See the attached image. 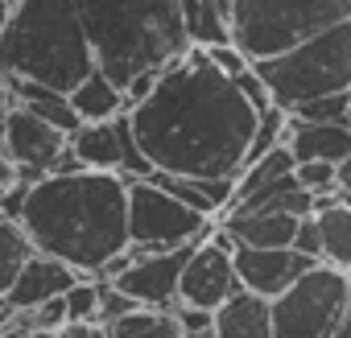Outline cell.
Returning <instances> with one entry per match:
<instances>
[{"label":"cell","instance_id":"1","mask_svg":"<svg viewBox=\"0 0 351 338\" xmlns=\"http://www.w3.org/2000/svg\"><path fill=\"white\" fill-rule=\"evenodd\" d=\"M128 116L157 174L186 178H240L261 124L240 83L219 70L203 46L173 58L153 95Z\"/></svg>","mask_w":351,"mask_h":338},{"label":"cell","instance_id":"2","mask_svg":"<svg viewBox=\"0 0 351 338\" xmlns=\"http://www.w3.org/2000/svg\"><path fill=\"white\" fill-rule=\"evenodd\" d=\"M128 190L132 178L120 169L83 165L71 174H46L34 182L21 223L38 252L66 260L83 276H99L112 256L132 248Z\"/></svg>","mask_w":351,"mask_h":338},{"label":"cell","instance_id":"3","mask_svg":"<svg viewBox=\"0 0 351 338\" xmlns=\"http://www.w3.org/2000/svg\"><path fill=\"white\" fill-rule=\"evenodd\" d=\"M0 62L5 75L75 91L99 66L79 0H21L0 25Z\"/></svg>","mask_w":351,"mask_h":338},{"label":"cell","instance_id":"4","mask_svg":"<svg viewBox=\"0 0 351 338\" xmlns=\"http://www.w3.org/2000/svg\"><path fill=\"white\" fill-rule=\"evenodd\" d=\"M99 70L128 87L141 70H165L195 42L182 0H79Z\"/></svg>","mask_w":351,"mask_h":338},{"label":"cell","instance_id":"5","mask_svg":"<svg viewBox=\"0 0 351 338\" xmlns=\"http://www.w3.org/2000/svg\"><path fill=\"white\" fill-rule=\"evenodd\" d=\"M256 70L273 87V99L281 107H302L306 99L351 91V17L298 42L285 54L261 58Z\"/></svg>","mask_w":351,"mask_h":338},{"label":"cell","instance_id":"6","mask_svg":"<svg viewBox=\"0 0 351 338\" xmlns=\"http://www.w3.org/2000/svg\"><path fill=\"white\" fill-rule=\"evenodd\" d=\"M351 17V0H232L228 21L236 46L261 62Z\"/></svg>","mask_w":351,"mask_h":338},{"label":"cell","instance_id":"7","mask_svg":"<svg viewBox=\"0 0 351 338\" xmlns=\"http://www.w3.org/2000/svg\"><path fill=\"white\" fill-rule=\"evenodd\" d=\"M351 305V272L318 260L281 297H273L277 338H335Z\"/></svg>","mask_w":351,"mask_h":338},{"label":"cell","instance_id":"8","mask_svg":"<svg viewBox=\"0 0 351 338\" xmlns=\"http://www.w3.org/2000/svg\"><path fill=\"white\" fill-rule=\"evenodd\" d=\"M128 231L136 252H169V248H186L203 244L215 227L211 215L186 207L178 194H169L153 178H132L128 190Z\"/></svg>","mask_w":351,"mask_h":338},{"label":"cell","instance_id":"9","mask_svg":"<svg viewBox=\"0 0 351 338\" xmlns=\"http://www.w3.org/2000/svg\"><path fill=\"white\" fill-rule=\"evenodd\" d=\"M240 289H244V281H240V268H236V239L219 223L191 252V260H186V272H182V305H195V309H211L215 313Z\"/></svg>","mask_w":351,"mask_h":338},{"label":"cell","instance_id":"10","mask_svg":"<svg viewBox=\"0 0 351 338\" xmlns=\"http://www.w3.org/2000/svg\"><path fill=\"white\" fill-rule=\"evenodd\" d=\"M66 148H71V136L62 128H54L50 120H42L21 103L5 107V157L25 169L29 182L54 174Z\"/></svg>","mask_w":351,"mask_h":338},{"label":"cell","instance_id":"11","mask_svg":"<svg viewBox=\"0 0 351 338\" xmlns=\"http://www.w3.org/2000/svg\"><path fill=\"white\" fill-rule=\"evenodd\" d=\"M199 244H186V248H169V252H136V260L128 264V272L116 276V285L136 301V305H149V309H173L182 301V272H186V260Z\"/></svg>","mask_w":351,"mask_h":338},{"label":"cell","instance_id":"12","mask_svg":"<svg viewBox=\"0 0 351 338\" xmlns=\"http://www.w3.org/2000/svg\"><path fill=\"white\" fill-rule=\"evenodd\" d=\"M318 260L298 252V248H252V244H236V268L244 289L261 293V297H281L302 272H310Z\"/></svg>","mask_w":351,"mask_h":338},{"label":"cell","instance_id":"13","mask_svg":"<svg viewBox=\"0 0 351 338\" xmlns=\"http://www.w3.org/2000/svg\"><path fill=\"white\" fill-rule=\"evenodd\" d=\"M79 276H83V272L71 268L66 260H58V256H50V252H38V256L21 268V276H17L9 289H0V297H5V309L29 313V309L46 305V301H54V297H66Z\"/></svg>","mask_w":351,"mask_h":338},{"label":"cell","instance_id":"14","mask_svg":"<svg viewBox=\"0 0 351 338\" xmlns=\"http://www.w3.org/2000/svg\"><path fill=\"white\" fill-rule=\"evenodd\" d=\"M285 144L298 161H343L351 157V124L347 120H289Z\"/></svg>","mask_w":351,"mask_h":338},{"label":"cell","instance_id":"15","mask_svg":"<svg viewBox=\"0 0 351 338\" xmlns=\"http://www.w3.org/2000/svg\"><path fill=\"white\" fill-rule=\"evenodd\" d=\"M211 338H277L273 301L261 297V293H252V289H240L232 301H223L215 309Z\"/></svg>","mask_w":351,"mask_h":338},{"label":"cell","instance_id":"16","mask_svg":"<svg viewBox=\"0 0 351 338\" xmlns=\"http://www.w3.org/2000/svg\"><path fill=\"white\" fill-rule=\"evenodd\" d=\"M302 219L306 215H281V211H228L219 223L232 231L236 244H252V248H293Z\"/></svg>","mask_w":351,"mask_h":338},{"label":"cell","instance_id":"17","mask_svg":"<svg viewBox=\"0 0 351 338\" xmlns=\"http://www.w3.org/2000/svg\"><path fill=\"white\" fill-rule=\"evenodd\" d=\"M153 182H161L169 194H178L186 207L203 211V215H228L236 203V178H186V174H153Z\"/></svg>","mask_w":351,"mask_h":338},{"label":"cell","instance_id":"18","mask_svg":"<svg viewBox=\"0 0 351 338\" xmlns=\"http://www.w3.org/2000/svg\"><path fill=\"white\" fill-rule=\"evenodd\" d=\"M71 148L87 169H120L124 174V128L120 116L116 120H99V124H83L79 132H71Z\"/></svg>","mask_w":351,"mask_h":338},{"label":"cell","instance_id":"19","mask_svg":"<svg viewBox=\"0 0 351 338\" xmlns=\"http://www.w3.org/2000/svg\"><path fill=\"white\" fill-rule=\"evenodd\" d=\"M71 99H75V107H79V116H83V124H99V120H116V116H124L128 112V99H124V87L112 79V75H104L99 66L71 91Z\"/></svg>","mask_w":351,"mask_h":338},{"label":"cell","instance_id":"20","mask_svg":"<svg viewBox=\"0 0 351 338\" xmlns=\"http://www.w3.org/2000/svg\"><path fill=\"white\" fill-rule=\"evenodd\" d=\"M232 211H281V215H314V190H306V186L298 182V169H293L289 178H281V182H273V186H265V190H256V194L240 198Z\"/></svg>","mask_w":351,"mask_h":338},{"label":"cell","instance_id":"21","mask_svg":"<svg viewBox=\"0 0 351 338\" xmlns=\"http://www.w3.org/2000/svg\"><path fill=\"white\" fill-rule=\"evenodd\" d=\"M112 338H211V334H191L178 317H173V309L141 305V309L112 322Z\"/></svg>","mask_w":351,"mask_h":338},{"label":"cell","instance_id":"22","mask_svg":"<svg viewBox=\"0 0 351 338\" xmlns=\"http://www.w3.org/2000/svg\"><path fill=\"white\" fill-rule=\"evenodd\" d=\"M293 169H298V157H293L289 144L269 148L265 157H256V161H248V165L240 169V178H236V203L248 198V194H256V190H265V186H273V182H281V178H289ZM236 203H232V207H236Z\"/></svg>","mask_w":351,"mask_h":338},{"label":"cell","instance_id":"23","mask_svg":"<svg viewBox=\"0 0 351 338\" xmlns=\"http://www.w3.org/2000/svg\"><path fill=\"white\" fill-rule=\"evenodd\" d=\"M318 215V227H322V260L351 272V203H330Z\"/></svg>","mask_w":351,"mask_h":338},{"label":"cell","instance_id":"24","mask_svg":"<svg viewBox=\"0 0 351 338\" xmlns=\"http://www.w3.org/2000/svg\"><path fill=\"white\" fill-rule=\"evenodd\" d=\"M34 256H38V244H34V235L25 231L21 219L0 223V289H9Z\"/></svg>","mask_w":351,"mask_h":338},{"label":"cell","instance_id":"25","mask_svg":"<svg viewBox=\"0 0 351 338\" xmlns=\"http://www.w3.org/2000/svg\"><path fill=\"white\" fill-rule=\"evenodd\" d=\"M99 301H104V281L95 276H79L66 293V309H71V322H99Z\"/></svg>","mask_w":351,"mask_h":338},{"label":"cell","instance_id":"26","mask_svg":"<svg viewBox=\"0 0 351 338\" xmlns=\"http://www.w3.org/2000/svg\"><path fill=\"white\" fill-rule=\"evenodd\" d=\"M298 120H347L351 124V91H335V95H318L306 99L302 107H293Z\"/></svg>","mask_w":351,"mask_h":338},{"label":"cell","instance_id":"27","mask_svg":"<svg viewBox=\"0 0 351 338\" xmlns=\"http://www.w3.org/2000/svg\"><path fill=\"white\" fill-rule=\"evenodd\" d=\"M298 182L314 194H335L339 190V165L335 161H298Z\"/></svg>","mask_w":351,"mask_h":338},{"label":"cell","instance_id":"28","mask_svg":"<svg viewBox=\"0 0 351 338\" xmlns=\"http://www.w3.org/2000/svg\"><path fill=\"white\" fill-rule=\"evenodd\" d=\"M132 309H141L116 281H104V301H99V322H116V317H124V313H132Z\"/></svg>","mask_w":351,"mask_h":338},{"label":"cell","instance_id":"29","mask_svg":"<svg viewBox=\"0 0 351 338\" xmlns=\"http://www.w3.org/2000/svg\"><path fill=\"white\" fill-rule=\"evenodd\" d=\"M203 50H207V54H211V62H215L219 70H228L232 79H240V75L252 66V58H248L236 42H223V46H203Z\"/></svg>","mask_w":351,"mask_h":338},{"label":"cell","instance_id":"30","mask_svg":"<svg viewBox=\"0 0 351 338\" xmlns=\"http://www.w3.org/2000/svg\"><path fill=\"white\" fill-rule=\"evenodd\" d=\"M29 317H34V330H62V326L71 322L66 297H54V301H46V305L29 309Z\"/></svg>","mask_w":351,"mask_h":338},{"label":"cell","instance_id":"31","mask_svg":"<svg viewBox=\"0 0 351 338\" xmlns=\"http://www.w3.org/2000/svg\"><path fill=\"white\" fill-rule=\"evenodd\" d=\"M293 248L306 252V256H314V260H322V227H318V215H306V219H302Z\"/></svg>","mask_w":351,"mask_h":338},{"label":"cell","instance_id":"32","mask_svg":"<svg viewBox=\"0 0 351 338\" xmlns=\"http://www.w3.org/2000/svg\"><path fill=\"white\" fill-rule=\"evenodd\" d=\"M58 334L62 338H112V326L108 322H66Z\"/></svg>","mask_w":351,"mask_h":338},{"label":"cell","instance_id":"33","mask_svg":"<svg viewBox=\"0 0 351 338\" xmlns=\"http://www.w3.org/2000/svg\"><path fill=\"white\" fill-rule=\"evenodd\" d=\"M335 338H351V305H347V313H343V322H339Z\"/></svg>","mask_w":351,"mask_h":338},{"label":"cell","instance_id":"34","mask_svg":"<svg viewBox=\"0 0 351 338\" xmlns=\"http://www.w3.org/2000/svg\"><path fill=\"white\" fill-rule=\"evenodd\" d=\"M25 338H62V334H58V330H29Z\"/></svg>","mask_w":351,"mask_h":338},{"label":"cell","instance_id":"35","mask_svg":"<svg viewBox=\"0 0 351 338\" xmlns=\"http://www.w3.org/2000/svg\"><path fill=\"white\" fill-rule=\"evenodd\" d=\"M17 5H21V0H0V9H5V13H13Z\"/></svg>","mask_w":351,"mask_h":338},{"label":"cell","instance_id":"36","mask_svg":"<svg viewBox=\"0 0 351 338\" xmlns=\"http://www.w3.org/2000/svg\"><path fill=\"white\" fill-rule=\"evenodd\" d=\"M219 5H223V13H228V9H232V0H219Z\"/></svg>","mask_w":351,"mask_h":338}]
</instances>
